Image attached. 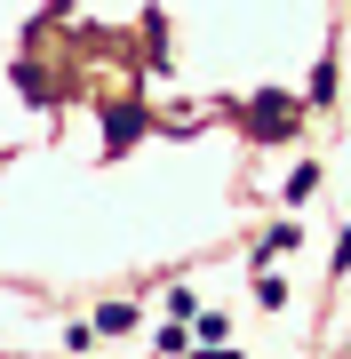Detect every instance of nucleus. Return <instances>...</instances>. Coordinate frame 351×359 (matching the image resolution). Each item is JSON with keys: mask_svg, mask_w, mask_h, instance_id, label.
I'll return each instance as SVG.
<instances>
[{"mask_svg": "<svg viewBox=\"0 0 351 359\" xmlns=\"http://www.w3.org/2000/svg\"><path fill=\"white\" fill-rule=\"evenodd\" d=\"M96 335H128V304H104V311H96Z\"/></svg>", "mask_w": 351, "mask_h": 359, "instance_id": "nucleus-1", "label": "nucleus"}]
</instances>
